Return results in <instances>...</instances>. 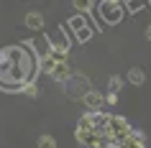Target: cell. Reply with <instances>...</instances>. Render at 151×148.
<instances>
[{
	"label": "cell",
	"instance_id": "1",
	"mask_svg": "<svg viewBox=\"0 0 151 148\" xmlns=\"http://www.w3.org/2000/svg\"><path fill=\"white\" fill-rule=\"evenodd\" d=\"M39 69V59L26 46H5L0 49V87L21 89L26 82H33Z\"/></svg>",
	"mask_w": 151,
	"mask_h": 148
},
{
	"label": "cell",
	"instance_id": "17",
	"mask_svg": "<svg viewBox=\"0 0 151 148\" xmlns=\"http://www.w3.org/2000/svg\"><path fill=\"white\" fill-rule=\"evenodd\" d=\"M146 39L151 41V26H146Z\"/></svg>",
	"mask_w": 151,
	"mask_h": 148
},
{
	"label": "cell",
	"instance_id": "9",
	"mask_svg": "<svg viewBox=\"0 0 151 148\" xmlns=\"http://www.w3.org/2000/svg\"><path fill=\"white\" fill-rule=\"evenodd\" d=\"M92 3H95V0H72L74 10H80V13H87V10L92 8Z\"/></svg>",
	"mask_w": 151,
	"mask_h": 148
},
{
	"label": "cell",
	"instance_id": "10",
	"mask_svg": "<svg viewBox=\"0 0 151 148\" xmlns=\"http://www.w3.org/2000/svg\"><path fill=\"white\" fill-rule=\"evenodd\" d=\"M39 148H56V140H54V135H41L39 138Z\"/></svg>",
	"mask_w": 151,
	"mask_h": 148
},
{
	"label": "cell",
	"instance_id": "16",
	"mask_svg": "<svg viewBox=\"0 0 151 148\" xmlns=\"http://www.w3.org/2000/svg\"><path fill=\"white\" fill-rule=\"evenodd\" d=\"M131 138L138 140V143H143V133H141V130H131Z\"/></svg>",
	"mask_w": 151,
	"mask_h": 148
},
{
	"label": "cell",
	"instance_id": "2",
	"mask_svg": "<svg viewBox=\"0 0 151 148\" xmlns=\"http://www.w3.org/2000/svg\"><path fill=\"white\" fill-rule=\"evenodd\" d=\"M41 66H44V71H46V74H49L51 79H54V82H62V84L72 77L69 64H67V61H54L51 56H46V59L41 61Z\"/></svg>",
	"mask_w": 151,
	"mask_h": 148
},
{
	"label": "cell",
	"instance_id": "8",
	"mask_svg": "<svg viewBox=\"0 0 151 148\" xmlns=\"http://www.w3.org/2000/svg\"><path fill=\"white\" fill-rule=\"evenodd\" d=\"M21 92H23L26 97H33V100H36V97H39V84H36V82H26V84L21 87Z\"/></svg>",
	"mask_w": 151,
	"mask_h": 148
},
{
	"label": "cell",
	"instance_id": "3",
	"mask_svg": "<svg viewBox=\"0 0 151 148\" xmlns=\"http://www.w3.org/2000/svg\"><path fill=\"white\" fill-rule=\"evenodd\" d=\"M64 87H67V94H69L72 100H85V94L92 89L85 74H72V77L64 82Z\"/></svg>",
	"mask_w": 151,
	"mask_h": 148
},
{
	"label": "cell",
	"instance_id": "15",
	"mask_svg": "<svg viewBox=\"0 0 151 148\" xmlns=\"http://www.w3.org/2000/svg\"><path fill=\"white\" fill-rule=\"evenodd\" d=\"M105 102H108V105H115V102H118V92H108L105 94Z\"/></svg>",
	"mask_w": 151,
	"mask_h": 148
},
{
	"label": "cell",
	"instance_id": "7",
	"mask_svg": "<svg viewBox=\"0 0 151 148\" xmlns=\"http://www.w3.org/2000/svg\"><path fill=\"white\" fill-rule=\"evenodd\" d=\"M128 82L136 84V87H141L143 82H146V74H143L141 66H131V69H128Z\"/></svg>",
	"mask_w": 151,
	"mask_h": 148
},
{
	"label": "cell",
	"instance_id": "5",
	"mask_svg": "<svg viewBox=\"0 0 151 148\" xmlns=\"http://www.w3.org/2000/svg\"><path fill=\"white\" fill-rule=\"evenodd\" d=\"M82 102H85L90 110H100L105 105V94H100L97 89H90V92L85 94V100H82Z\"/></svg>",
	"mask_w": 151,
	"mask_h": 148
},
{
	"label": "cell",
	"instance_id": "14",
	"mask_svg": "<svg viewBox=\"0 0 151 148\" xmlns=\"http://www.w3.org/2000/svg\"><path fill=\"white\" fill-rule=\"evenodd\" d=\"M90 36H92V28H87V26H85L82 31H77V41H82V44L90 41Z\"/></svg>",
	"mask_w": 151,
	"mask_h": 148
},
{
	"label": "cell",
	"instance_id": "6",
	"mask_svg": "<svg viewBox=\"0 0 151 148\" xmlns=\"http://www.w3.org/2000/svg\"><path fill=\"white\" fill-rule=\"evenodd\" d=\"M26 26H28L31 31H41V28H44V13H39V10L26 13Z\"/></svg>",
	"mask_w": 151,
	"mask_h": 148
},
{
	"label": "cell",
	"instance_id": "13",
	"mask_svg": "<svg viewBox=\"0 0 151 148\" xmlns=\"http://www.w3.org/2000/svg\"><path fill=\"white\" fill-rule=\"evenodd\" d=\"M108 87H110V92H118L120 87H123V77H118V74H115V77H110Z\"/></svg>",
	"mask_w": 151,
	"mask_h": 148
},
{
	"label": "cell",
	"instance_id": "12",
	"mask_svg": "<svg viewBox=\"0 0 151 148\" xmlns=\"http://www.w3.org/2000/svg\"><path fill=\"white\" fill-rule=\"evenodd\" d=\"M115 148H143V143H138V140H133L131 135H128V138H126V140H120Z\"/></svg>",
	"mask_w": 151,
	"mask_h": 148
},
{
	"label": "cell",
	"instance_id": "11",
	"mask_svg": "<svg viewBox=\"0 0 151 148\" xmlns=\"http://www.w3.org/2000/svg\"><path fill=\"white\" fill-rule=\"evenodd\" d=\"M69 28H72L74 33H77V31H82V28H85V18H82V16H74V18H69Z\"/></svg>",
	"mask_w": 151,
	"mask_h": 148
},
{
	"label": "cell",
	"instance_id": "4",
	"mask_svg": "<svg viewBox=\"0 0 151 148\" xmlns=\"http://www.w3.org/2000/svg\"><path fill=\"white\" fill-rule=\"evenodd\" d=\"M100 18L105 23H118L123 18V8H120V0H103L100 3Z\"/></svg>",
	"mask_w": 151,
	"mask_h": 148
}]
</instances>
